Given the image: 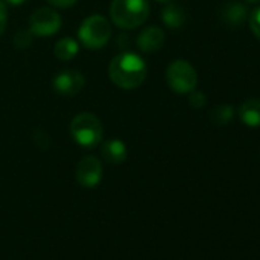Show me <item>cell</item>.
<instances>
[{
  "mask_svg": "<svg viewBox=\"0 0 260 260\" xmlns=\"http://www.w3.org/2000/svg\"><path fill=\"white\" fill-rule=\"evenodd\" d=\"M54 54L61 61H69L78 54V43L72 37H64L58 40L54 46Z\"/></svg>",
  "mask_w": 260,
  "mask_h": 260,
  "instance_id": "14",
  "label": "cell"
},
{
  "mask_svg": "<svg viewBox=\"0 0 260 260\" xmlns=\"http://www.w3.org/2000/svg\"><path fill=\"white\" fill-rule=\"evenodd\" d=\"M7 4H10V5H14V7H20V5H23L25 2H28V0H5Z\"/></svg>",
  "mask_w": 260,
  "mask_h": 260,
  "instance_id": "21",
  "label": "cell"
},
{
  "mask_svg": "<svg viewBox=\"0 0 260 260\" xmlns=\"http://www.w3.org/2000/svg\"><path fill=\"white\" fill-rule=\"evenodd\" d=\"M245 2H248V4H258L260 0H245Z\"/></svg>",
  "mask_w": 260,
  "mask_h": 260,
  "instance_id": "22",
  "label": "cell"
},
{
  "mask_svg": "<svg viewBox=\"0 0 260 260\" xmlns=\"http://www.w3.org/2000/svg\"><path fill=\"white\" fill-rule=\"evenodd\" d=\"M239 118L248 127H260V98H248L239 106Z\"/></svg>",
  "mask_w": 260,
  "mask_h": 260,
  "instance_id": "11",
  "label": "cell"
},
{
  "mask_svg": "<svg viewBox=\"0 0 260 260\" xmlns=\"http://www.w3.org/2000/svg\"><path fill=\"white\" fill-rule=\"evenodd\" d=\"M71 135L78 146L93 149L103 138V125L93 113L81 112L71 122Z\"/></svg>",
  "mask_w": 260,
  "mask_h": 260,
  "instance_id": "3",
  "label": "cell"
},
{
  "mask_svg": "<svg viewBox=\"0 0 260 260\" xmlns=\"http://www.w3.org/2000/svg\"><path fill=\"white\" fill-rule=\"evenodd\" d=\"M248 23H249V29L251 32L255 36V39L260 42V8H255L252 13H249L248 16Z\"/></svg>",
  "mask_w": 260,
  "mask_h": 260,
  "instance_id": "16",
  "label": "cell"
},
{
  "mask_svg": "<svg viewBox=\"0 0 260 260\" xmlns=\"http://www.w3.org/2000/svg\"><path fill=\"white\" fill-rule=\"evenodd\" d=\"M31 42H32V32L31 31H20V32H17L16 34V37H14V45L17 46V48H20V49H25V48H28L29 45H31Z\"/></svg>",
  "mask_w": 260,
  "mask_h": 260,
  "instance_id": "17",
  "label": "cell"
},
{
  "mask_svg": "<svg viewBox=\"0 0 260 260\" xmlns=\"http://www.w3.org/2000/svg\"><path fill=\"white\" fill-rule=\"evenodd\" d=\"M75 178L78 184L84 188H93L101 182L103 178V166L95 156H84L75 170Z\"/></svg>",
  "mask_w": 260,
  "mask_h": 260,
  "instance_id": "7",
  "label": "cell"
},
{
  "mask_svg": "<svg viewBox=\"0 0 260 260\" xmlns=\"http://www.w3.org/2000/svg\"><path fill=\"white\" fill-rule=\"evenodd\" d=\"M233 116H234V109L233 106L228 104H220L210 112V119L216 125H226L228 122H231Z\"/></svg>",
  "mask_w": 260,
  "mask_h": 260,
  "instance_id": "15",
  "label": "cell"
},
{
  "mask_svg": "<svg viewBox=\"0 0 260 260\" xmlns=\"http://www.w3.org/2000/svg\"><path fill=\"white\" fill-rule=\"evenodd\" d=\"M48 2L57 8H71L77 4V0H48Z\"/></svg>",
  "mask_w": 260,
  "mask_h": 260,
  "instance_id": "20",
  "label": "cell"
},
{
  "mask_svg": "<svg viewBox=\"0 0 260 260\" xmlns=\"http://www.w3.org/2000/svg\"><path fill=\"white\" fill-rule=\"evenodd\" d=\"M110 36L112 26L103 16L87 17L78 29V39L87 49H100L106 46L110 40Z\"/></svg>",
  "mask_w": 260,
  "mask_h": 260,
  "instance_id": "4",
  "label": "cell"
},
{
  "mask_svg": "<svg viewBox=\"0 0 260 260\" xmlns=\"http://www.w3.org/2000/svg\"><path fill=\"white\" fill-rule=\"evenodd\" d=\"M101 156L110 164H121L127 158V147L119 140H109L101 146Z\"/></svg>",
  "mask_w": 260,
  "mask_h": 260,
  "instance_id": "12",
  "label": "cell"
},
{
  "mask_svg": "<svg viewBox=\"0 0 260 260\" xmlns=\"http://www.w3.org/2000/svg\"><path fill=\"white\" fill-rule=\"evenodd\" d=\"M8 23V10H7V4L4 0H0V36L5 31Z\"/></svg>",
  "mask_w": 260,
  "mask_h": 260,
  "instance_id": "19",
  "label": "cell"
},
{
  "mask_svg": "<svg viewBox=\"0 0 260 260\" xmlns=\"http://www.w3.org/2000/svg\"><path fill=\"white\" fill-rule=\"evenodd\" d=\"M248 16H249V11L248 8L237 2V0H230L226 2L220 11V17L223 20V23L230 28H239L242 26L246 20H248Z\"/></svg>",
  "mask_w": 260,
  "mask_h": 260,
  "instance_id": "10",
  "label": "cell"
},
{
  "mask_svg": "<svg viewBox=\"0 0 260 260\" xmlns=\"http://www.w3.org/2000/svg\"><path fill=\"white\" fill-rule=\"evenodd\" d=\"M156 2H162V4H169V2H172V0H156Z\"/></svg>",
  "mask_w": 260,
  "mask_h": 260,
  "instance_id": "23",
  "label": "cell"
},
{
  "mask_svg": "<svg viewBox=\"0 0 260 260\" xmlns=\"http://www.w3.org/2000/svg\"><path fill=\"white\" fill-rule=\"evenodd\" d=\"M166 42V34L161 28L158 26H149L144 31H141V34L137 39V45L143 52L147 54H153L158 52Z\"/></svg>",
  "mask_w": 260,
  "mask_h": 260,
  "instance_id": "9",
  "label": "cell"
},
{
  "mask_svg": "<svg viewBox=\"0 0 260 260\" xmlns=\"http://www.w3.org/2000/svg\"><path fill=\"white\" fill-rule=\"evenodd\" d=\"M84 87V77L80 71H61L54 78V89L61 95H75Z\"/></svg>",
  "mask_w": 260,
  "mask_h": 260,
  "instance_id": "8",
  "label": "cell"
},
{
  "mask_svg": "<svg viewBox=\"0 0 260 260\" xmlns=\"http://www.w3.org/2000/svg\"><path fill=\"white\" fill-rule=\"evenodd\" d=\"M166 78L172 90L178 93H190L196 89L198 74L196 69L185 60H175L169 64Z\"/></svg>",
  "mask_w": 260,
  "mask_h": 260,
  "instance_id": "5",
  "label": "cell"
},
{
  "mask_svg": "<svg viewBox=\"0 0 260 260\" xmlns=\"http://www.w3.org/2000/svg\"><path fill=\"white\" fill-rule=\"evenodd\" d=\"M60 26H61V17L57 11L51 8L37 10L29 20V31L32 32V36H39V37L54 36L55 32H58Z\"/></svg>",
  "mask_w": 260,
  "mask_h": 260,
  "instance_id": "6",
  "label": "cell"
},
{
  "mask_svg": "<svg viewBox=\"0 0 260 260\" xmlns=\"http://www.w3.org/2000/svg\"><path fill=\"white\" fill-rule=\"evenodd\" d=\"M187 20V16H185V11L182 7H179L178 4H172L169 2V5L162 10V22L172 28V29H179L184 26Z\"/></svg>",
  "mask_w": 260,
  "mask_h": 260,
  "instance_id": "13",
  "label": "cell"
},
{
  "mask_svg": "<svg viewBox=\"0 0 260 260\" xmlns=\"http://www.w3.org/2000/svg\"><path fill=\"white\" fill-rule=\"evenodd\" d=\"M190 93H191L190 95V106L194 109H201L205 104V95L202 92H196V90H191Z\"/></svg>",
  "mask_w": 260,
  "mask_h": 260,
  "instance_id": "18",
  "label": "cell"
},
{
  "mask_svg": "<svg viewBox=\"0 0 260 260\" xmlns=\"http://www.w3.org/2000/svg\"><path fill=\"white\" fill-rule=\"evenodd\" d=\"M150 14L147 0H112V22L122 29H134L141 26Z\"/></svg>",
  "mask_w": 260,
  "mask_h": 260,
  "instance_id": "2",
  "label": "cell"
},
{
  "mask_svg": "<svg viewBox=\"0 0 260 260\" xmlns=\"http://www.w3.org/2000/svg\"><path fill=\"white\" fill-rule=\"evenodd\" d=\"M109 78L121 89H137L147 78V64L134 52H121L109 64Z\"/></svg>",
  "mask_w": 260,
  "mask_h": 260,
  "instance_id": "1",
  "label": "cell"
}]
</instances>
